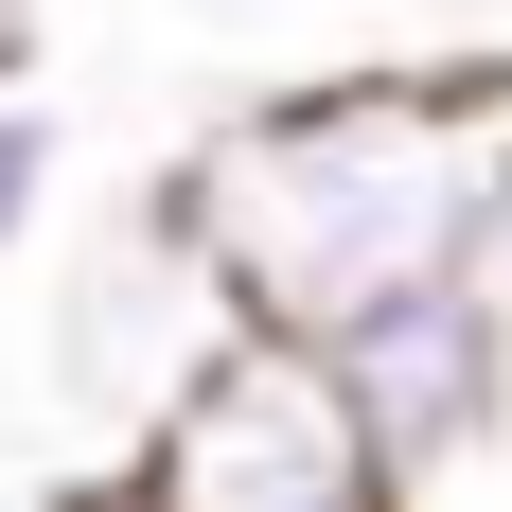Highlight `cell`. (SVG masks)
I'll return each instance as SVG.
<instances>
[{"instance_id":"cell-5","label":"cell","mask_w":512,"mask_h":512,"mask_svg":"<svg viewBox=\"0 0 512 512\" xmlns=\"http://www.w3.org/2000/svg\"><path fill=\"white\" fill-rule=\"evenodd\" d=\"M36 53H53V0H0V89H18Z\"/></svg>"},{"instance_id":"cell-4","label":"cell","mask_w":512,"mask_h":512,"mask_svg":"<svg viewBox=\"0 0 512 512\" xmlns=\"http://www.w3.org/2000/svg\"><path fill=\"white\" fill-rule=\"evenodd\" d=\"M53 177H71V124H53V89L18 71V89H0V283H18V248L53 230Z\"/></svg>"},{"instance_id":"cell-1","label":"cell","mask_w":512,"mask_h":512,"mask_svg":"<svg viewBox=\"0 0 512 512\" xmlns=\"http://www.w3.org/2000/svg\"><path fill=\"white\" fill-rule=\"evenodd\" d=\"M159 195L248 318L336 336L389 283L512 248V53H389V71L248 89Z\"/></svg>"},{"instance_id":"cell-2","label":"cell","mask_w":512,"mask_h":512,"mask_svg":"<svg viewBox=\"0 0 512 512\" xmlns=\"http://www.w3.org/2000/svg\"><path fill=\"white\" fill-rule=\"evenodd\" d=\"M106 495H159V512H389V460H371V424H354L336 336L230 318V336L159 389V424L124 442Z\"/></svg>"},{"instance_id":"cell-6","label":"cell","mask_w":512,"mask_h":512,"mask_svg":"<svg viewBox=\"0 0 512 512\" xmlns=\"http://www.w3.org/2000/svg\"><path fill=\"white\" fill-rule=\"evenodd\" d=\"M195 18H265V0H195Z\"/></svg>"},{"instance_id":"cell-3","label":"cell","mask_w":512,"mask_h":512,"mask_svg":"<svg viewBox=\"0 0 512 512\" xmlns=\"http://www.w3.org/2000/svg\"><path fill=\"white\" fill-rule=\"evenodd\" d=\"M336 371H354V424L389 460V512L512 460V283L495 265H442V283H389L371 318H336Z\"/></svg>"}]
</instances>
